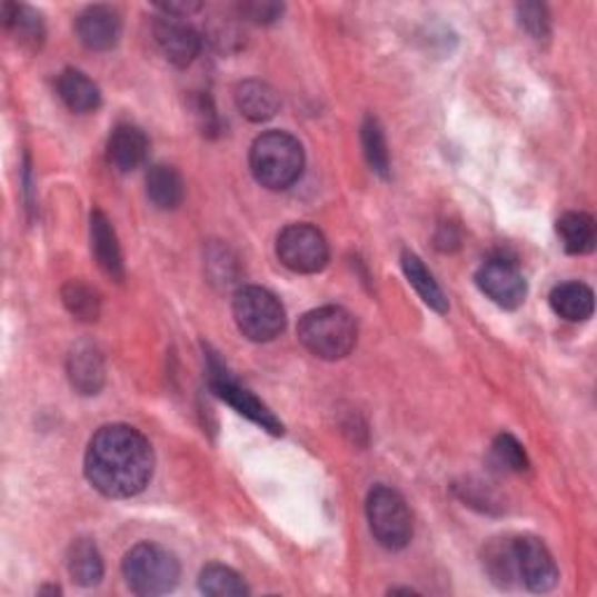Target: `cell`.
I'll list each match as a JSON object with an SVG mask.
<instances>
[{
	"label": "cell",
	"mask_w": 597,
	"mask_h": 597,
	"mask_svg": "<svg viewBox=\"0 0 597 597\" xmlns=\"http://www.w3.org/2000/svg\"><path fill=\"white\" fill-rule=\"evenodd\" d=\"M492 456L499 462V467H505L509 471H525L530 467L528 452H525L523 444L511 437V435H499L492 444Z\"/></svg>",
	"instance_id": "28"
},
{
	"label": "cell",
	"mask_w": 597,
	"mask_h": 597,
	"mask_svg": "<svg viewBox=\"0 0 597 597\" xmlns=\"http://www.w3.org/2000/svg\"><path fill=\"white\" fill-rule=\"evenodd\" d=\"M276 255L282 267L295 273H318L329 261V246L320 229L310 225H290L278 233Z\"/></svg>",
	"instance_id": "7"
},
{
	"label": "cell",
	"mask_w": 597,
	"mask_h": 597,
	"mask_svg": "<svg viewBox=\"0 0 597 597\" xmlns=\"http://www.w3.org/2000/svg\"><path fill=\"white\" fill-rule=\"evenodd\" d=\"M148 199L159 210H176L185 199V182L173 166L157 163L146 178Z\"/></svg>",
	"instance_id": "20"
},
{
	"label": "cell",
	"mask_w": 597,
	"mask_h": 597,
	"mask_svg": "<svg viewBox=\"0 0 597 597\" xmlns=\"http://www.w3.org/2000/svg\"><path fill=\"white\" fill-rule=\"evenodd\" d=\"M516 577L533 593H548L558 584V565L546 544L537 537L511 539Z\"/></svg>",
	"instance_id": "9"
},
{
	"label": "cell",
	"mask_w": 597,
	"mask_h": 597,
	"mask_svg": "<svg viewBox=\"0 0 597 597\" xmlns=\"http://www.w3.org/2000/svg\"><path fill=\"white\" fill-rule=\"evenodd\" d=\"M367 518L371 535L380 546L399 551L414 537V518L406 499L388 486H376L367 497Z\"/></svg>",
	"instance_id": "5"
},
{
	"label": "cell",
	"mask_w": 597,
	"mask_h": 597,
	"mask_svg": "<svg viewBox=\"0 0 597 597\" xmlns=\"http://www.w3.org/2000/svg\"><path fill=\"white\" fill-rule=\"evenodd\" d=\"M57 91L61 101L78 115L93 112L101 106V91L84 73L76 68H66L57 80Z\"/></svg>",
	"instance_id": "19"
},
{
	"label": "cell",
	"mask_w": 597,
	"mask_h": 597,
	"mask_svg": "<svg viewBox=\"0 0 597 597\" xmlns=\"http://www.w3.org/2000/svg\"><path fill=\"white\" fill-rule=\"evenodd\" d=\"M563 248L569 255H588L595 248L597 229L588 212H565L556 225Z\"/></svg>",
	"instance_id": "22"
},
{
	"label": "cell",
	"mask_w": 597,
	"mask_h": 597,
	"mask_svg": "<svg viewBox=\"0 0 597 597\" xmlns=\"http://www.w3.org/2000/svg\"><path fill=\"white\" fill-rule=\"evenodd\" d=\"M362 148L365 157L371 166V171L378 173L380 178L390 176V152H388V142L384 127L378 125L376 117H367L362 125Z\"/></svg>",
	"instance_id": "26"
},
{
	"label": "cell",
	"mask_w": 597,
	"mask_h": 597,
	"mask_svg": "<svg viewBox=\"0 0 597 597\" xmlns=\"http://www.w3.org/2000/svg\"><path fill=\"white\" fill-rule=\"evenodd\" d=\"M476 285L479 290L499 308H518L528 295V282L518 271L516 261L505 257H492L484 261L481 269L476 271Z\"/></svg>",
	"instance_id": "10"
},
{
	"label": "cell",
	"mask_w": 597,
	"mask_h": 597,
	"mask_svg": "<svg viewBox=\"0 0 597 597\" xmlns=\"http://www.w3.org/2000/svg\"><path fill=\"white\" fill-rule=\"evenodd\" d=\"M150 150L148 136L133 125H119L108 140V161L115 171L131 173L146 161Z\"/></svg>",
	"instance_id": "15"
},
{
	"label": "cell",
	"mask_w": 597,
	"mask_h": 597,
	"mask_svg": "<svg viewBox=\"0 0 597 597\" xmlns=\"http://www.w3.org/2000/svg\"><path fill=\"white\" fill-rule=\"evenodd\" d=\"M486 567L490 577L499 586H509L516 577V563H514V546L511 541H495L486 551Z\"/></svg>",
	"instance_id": "27"
},
{
	"label": "cell",
	"mask_w": 597,
	"mask_h": 597,
	"mask_svg": "<svg viewBox=\"0 0 597 597\" xmlns=\"http://www.w3.org/2000/svg\"><path fill=\"white\" fill-rule=\"evenodd\" d=\"M152 469L150 441L129 425H106L89 441L87 481L106 497L127 499L142 492L152 479Z\"/></svg>",
	"instance_id": "1"
},
{
	"label": "cell",
	"mask_w": 597,
	"mask_h": 597,
	"mask_svg": "<svg viewBox=\"0 0 597 597\" xmlns=\"http://www.w3.org/2000/svg\"><path fill=\"white\" fill-rule=\"evenodd\" d=\"M250 169L255 180L273 192L292 187L304 171L301 142L285 131L261 133L250 148Z\"/></svg>",
	"instance_id": "2"
},
{
	"label": "cell",
	"mask_w": 597,
	"mask_h": 597,
	"mask_svg": "<svg viewBox=\"0 0 597 597\" xmlns=\"http://www.w3.org/2000/svg\"><path fill=\"white\" fill-rule=\"evenodd\" d=\"M401 269H404L406 278H409V282L414 285V290L420 295V299L429 308H435L437 314H446L448 299H446L444 290L439 288V282L435 280V276L429 273L427 267L422 265V259L414 252H404L401 255Z\"/></svg>",
	"instance_id": "23"
},
{
	"label": "cell",
	"mask_w": 597,
	"mask_h": 597,
	"mask_svg": "<svg viewBox=\"0 0 597 597\" xmlns=\"http://www.w3.org/2000/svg\"><path fill=\"white\" fill-rule=\"evenodd\" d=\"M68 378L80 395H97L103 388L106 365L97 344L80 341L68 355Z\"/></svg>",
	"instance_id": "13"
},
{
	"label": "cell",
	"mask_w": 597,
	"mask_h": 597,
	"mask_svg": "<svg viewBox=\"0 0 597 597\" xmlns=\"http://www.w3.org/2000/svg\"><path fill=\"white\" fill-rule=\"evenodd\" d=\"M61 299L66 308L70 310V316H76L82 322H93L99 320L101 314V299L93 292L87 282L82 280H70L63 285Z\"/></svg>",
	"instance_id": "25"
},
{
	"label": "cell",
	"mask_w": 597,
	"mask_h": 597,
	"mask_svg": "<svg viewBox=\"0 0 597 597\" xmlns=\"http://www.w3.org/2000/svg\"><path fill=\"white\" fill-rule=\"evenodd\" d=\"M89 231H91V252L101 271L112 278V280H122L125 278V257L122 248H119L117 233L112 222L108 220V215L101 210L91 212L89 220Z\"/></svg>",
	"instance_id": "14"
},
{
	"label": "cell",
	"mask_w": 597,
	"mask_h": 597,
	"mask_svg": "<svg viewBox=\"0 0 597 597\" xmlns=\"http://www.w3.org/2000/svg\"><path fill=\"white\" fill-rule=\"evenodd\" d=\"M299 341L320 360H341L357 344V322L341 306H322L299 320Z\"/></svg>",
	"instance_id": "3"
},
{
	"label": "cell",
	"mask_w": 597,
	"mask_h": 597,
	"mask_svg": "<svg viewBox=\"0 0 597 597\" xmlns=\"http://www.w3.org/2000/svg\"><path fill=\"white\" fill-rule=\"evenodd\" d=\"M233 320L238 331L255 344H267L285 329V308L265 288H243L233 297Z\"/></svg>",
	"instance_id": "6"
},
{
	"label": "cell",
	"mask_w": 597,
	"mask_h": 597,
	"mask_svg": "<svg viewBox=\"0 0 597 597\" xmlns=\"http://www.w3.org/2000/svg\"><path fill=\"white\" fill-rule=\"evenodd\" d=\"M236 108L250 122H267L280 110V99L271 84L261 80H246L233 91Z\"/></svg>",
	"instance_id": "16"
},
{
	"label": "cell",
	"mask_w": 597,
	"mask_h": 597,
	"mask_svg": "<svg viewBox=\"0 0 597 597\" xmlns=\"http://www.w3.org/2000/svg\"><path fill=\"white\" fill-rule=\"evenodd\" d=\"M3 23L14 33L19 44L23 50H40V44L44 40V23L40 12H36L29 6H17V3H6L3 6Z\"/></svg>",
	"instance_id": "21"
},
{
	"label": "cell",
	"mask_w": 597,
	"mask_h": 597,
	"mask_svg": "<svg viewBox=\"0 0 597 597\" xmlns=\"http://www.w3.org/2000/svg\"><path fill=\"white\" fill-rule=\"evenodd\" d=\"M199 590L212 597H238L248 595V586L241 575H236L231 567L225 565H208L199 575Z\"/></svg>",
	"instance_id": "24"
},
{
	"label": "cell",
	"mask_w": 597,
	"mask_h": 597,
	"mask_svg": "<svg viewBox=\"0 0 597 597\" xmlns=\"http://www.w3.org/2000/svg\"><path fill=\"white\" fill-rule=\"evenodd\" d=\"M155 40L159 44L161 54L178 68L192 63L201 50L199 31L182 17L163 14L161 19H157Z\"/></svg>",
	"instance_id": "11"
},
{
	"label": "cell",
	"mask_w": 597,
	"mask_h": 597,
	"mask_svg": "<svg viewBox=\"0 0 597 597\" xmlns=\"http://www.w3.org/2000/svg\"><path fill=\"white\" fill-rule=\"evenodd\" d=\"M551 308L556 310V316H560L567 322H586L593 310H595V297L593 290L584 282H563L558 288H554L551 297Z\"/></svg>",
	"instance_id": "18"
},
{
	"label": "cell",
	"mask_w": 597,
	"mask_h": 597,
	"mask_svg": "<svg viewBox=\"0 0 597 597\" xmlns=\"http://www.w3.org/2000/svg\"><path fill=\"white\" fill-rule=\"evenodd\" d=\"M520 27L528 31L535 40H546L551 33V17L541 3H523L516 8Z\"/></svg>",
	"instance_id": "29"
},
{
	"label": "cell",
	"mask_w": 597,
	"mask_h": 597,
	"mask_svg": "<svg viewBox=\"0 0 597 597\" xmlns=\"http://www.w3.org/2000/svg\"><path fill=\"white\" fill-rule=\"evenodd\" d=\"M122 575L136 595H163L178 586L180 563L169 548L146 541L125 556Z\"/></svg>",
	"instance_id": "4"
},
{
	"label": "cell",
	"mask_w": 597,
	"mask_h": 597,
	"mask_svg": "<svg viewBox=\"0 0 597 597\" xmlns=\"http://www.w3.org/2000/svg\"><path fill=\"white\" fill-rule=\"evenodd\" d=\"M238 12H241L243 19L252 23H261V27H269V23L278 21L285 12V6L273 3V0H248V3L238 6Z\"/></svg>",
	"instance_id": "30"
},
{
	"label": "cell",
	"mask_w": 597,
	"mask_h": 597,
	"mask_svg": "<svg viewBox=\"0 0 597 597\" xmlns=\"http://www.w3.org/2000/svg\"><path fill=\"white\" fill-rule=\"evenodd\" d=\"M76 31L87 50L108 52L122 36V17L110 6H91L78 17Z\"/></svg>",
	"instance_id": "12"
},
{
	"label": "cell",
	"mask_w": 597,
	"mask_h": 597,
	"mask_svg": "<svg viewBox=\"0 0 597 597\" xmlns=\"http://www.w3.org/2000/svg\"><path fill=\"white\" fill-rule=\"evenodd\" d=\"M208 378H210V388L215 390V395L222 397L229 406H233L238 414L246 416L261 429H267L269 435L278 437L285 432L282 422L273 416L269 406L265 401H259L250 390L238 386L236 380L227 374V367L218 360V355L215 352L208 355Z\"/></svg>",
	"instance_id": "8"
},
{
	"label": "cell",
	"mask_w": 597,
	"mask_h": 597,
	"mask_svg": "<svg viewBox=\"0 0 597 597\" xmlns=\"http://www.w3.org/2000/svg\"><path fill=\"white\" fill-rule=\"evenodd\" d=\"M68 575L78 586L91 588L99 586L103 579V558L99 546L91 539H76L68 548Z\"/></svg>",
	"instance_id": "17"
}]
</instances>
